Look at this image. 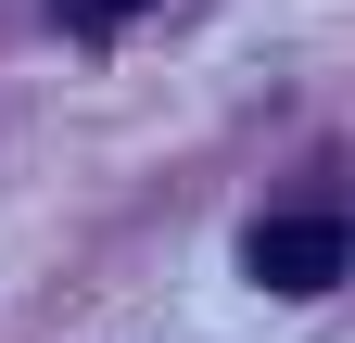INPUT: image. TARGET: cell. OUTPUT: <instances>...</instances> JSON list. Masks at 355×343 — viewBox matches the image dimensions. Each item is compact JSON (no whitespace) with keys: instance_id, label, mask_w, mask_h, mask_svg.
<instances>
[{"instance_id":"6da1fadb","label":"cell","mask_w":355,"mask_h":343,"mask_svg":"<svg viewBox=\"0 0 355 343\" xmlns=\"http://www.w3.org/2000/svg\"><path fill=\"white\" fill-rule=\"evenodd\" d=\"M241 267H254L266 292H330V280L355 267V229H343V217H266V229L241 242Z\"/></svg>"},{"instance_id":"7a4b0ae2","label":"cell","mask_w":355,"mask_h":343,"mask_svg":"<svg viewBox=\"0 0 355 343\" xmlns=\"http://www.w3.org/2000/svg\"><path fill=\"white\" fill-rule=\"evenodd\" d=\"M127 13H153V0H64V26H76V38H114Z\"/></svg>"}]
</instances>
